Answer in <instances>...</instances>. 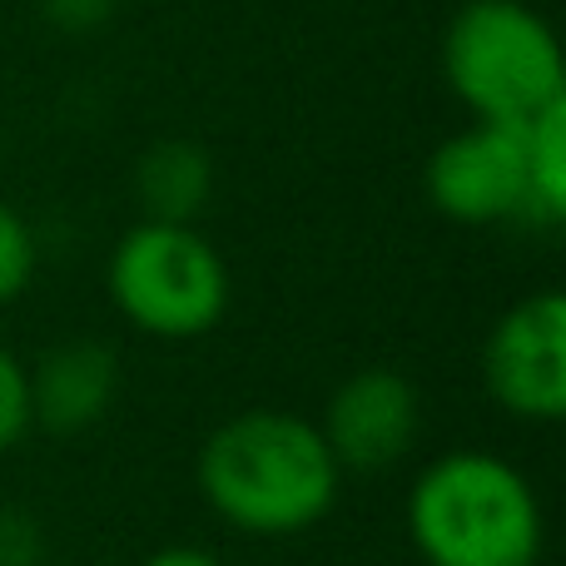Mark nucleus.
I'll list each match as a JSON object with an SVG mask.
<instances>
[{"instance_id":"13","label":"nucleus","mask_w":566,"mask_h":566,"mask_svg":"<svg viewBox=\"0 0 566 566\" xmlns=\"http://www.w3.org/2000/svg\"><path fill=\"white\" fill-rule=\"evenodd\" d=\"M0 566H45V527L25 507H0Z\"/></svg>"},{"instance_id":"6","label":"nucleus","mask_w":566,"mask_h":566,"mask_svg":"<svg viewBox=\"0 0 566 566\" xmlns=\"http://www.w3.org/2000/svg\"><path fill=\"white\" fill-rule=\"evenodd\" d=\"M428 199L452 224L527 219V129L472 119L428 159Z\"/></svg>"},{"instance_id":"12","label":"nucleus","mask_w":566,"mask_h":566,"mask_svg":"<svg viewBox=\"0 0 566 566\" xmlns=\"http://www.w3.org/2000/svg\"><path fill=\"white\" fill-rule=\"evenodd\" d=\"M30 432V378L25 363L0 343V452H10Z\"/></svg>"},{"instance_id":"17","label":"nucleus","mask_w":566,"mask_h":566,"mask_svg":"<svg viewBox=\"0 0 566 566\" xmlns=\"http://www.w3.org/2000/svg\"><path fill=\"white\" fill-rule=\"evenodd\" d=\"M45 566H50V562H45Z\"/></svg>"},{"instance_id":"10","label":"nucleus","mask_w":566,"mask_h":566,"mask_svg":"<svg viewBox=\"0 0 566 566\" xmlns=\"http://www.w3.org/2000/svg\"><path fill=\"white\" fill-rule=\"evenodd\" d=\"M527 219L562 224L566 219V99L527 119Z\"/></svg>"},{"instance_id":"9","label":"nucleus","mask_w":566,"mask_h":566,"mask_svg":"<svg viewBox=\"0 0 566 566\" xmlns=\"http://www.w3.org/2000/svg\"><path fill=\"white\" fill-rule=\"evenodd\" d=\"M135 189L139 205H145V219L195 224L205 214V205L214 199V159L195 139H159L139 159Z\"/></svg>"},{"instance_id":"11","label":"nucleus","mask_w":566,"mask_h":566,"mask_svg":"<svg viewBox=\"0 0 566 566\" xmlns=\"http://www.w3.org/2000/svg\"><path fill=\"white\" fill-rule=\"evenodd\" d=\"M35 264H40L35 229L25 224V214H15L10 205H0V308L15 303L20 293L30 289Z\"/></svg>"},{"instance_id":"2","label":"nucleus","mask_w":566,"mask_h":566,"mask_svg":"<svg viewBox=\"0 0 566 566\" xmlns=\"http://www.w3.org/2000/svg\"><path fill=\"white\" fill-rule=\"evenodd\" d=\"M408 537L428 566H537L547 512L522 468L497 452L458 448L418 472Z\"/></svg>"},{"instance_id":"4","label":"nucleus","mask_w":566,"mask_h":566,"mask_svg":"<svg viewBox=\"0 0 566 566\" xmlns=\"http://www.w3.org/2000/svg\"><path fill=\"white\" fill-rule=\"evenodd\" d=\"M109 303L149 338L189 343L229 313V264L195 224L145 219L109 249Z\"/></svg>"},{"instance_id":"16","label":"nucleus","mask_w":566,"mask_h":566,"mask_svg":"<svg viewBox=\"0 0 566 566\" xmlns=\"http://www.w3.org/2000/svg\"><path fill=\"white\" fill-rule=\"evenodd\" d=\"M0 165H6V139H0Z\"/></svg>"},{"instance_id":"1","label":"nucleus","mask_w":566,"mask_h":566,"mask_svg":"<svg viewBox=\"0 0 566 566\" xmlns=\"http://www.w3.org/2000/svg\"><path fill=\"white\" fill-rule=\"evenodd\" d=\"M199 497L249 537H298L338 502L343 468L318 422L283 408H249L219 422L195 462Z\"/></svg>"},{"instance_id":"8","label":"nucleus","mask_w":566,"mask_h":566,"mask_svg":"<svg viewBox=\"0 0 566 566\" xmlns=\"http://www.w3.org/2000/svg\"><path fill=\"white\" fill-rule=\"evenodd\" d=\"M30 378V428L45 432H85L115 408L119 398V358L95 338H75L40 353Z\"/></svg>"},{"instance_id":"14","label":"nucleus","mask_w":566,"mask_h":566,"mask_svg":"<svg viewBox=\"0 0 566 566\" xmlns=\"http://www.w3.org/2000/svg\"><path fill=\"white\" fill-rule=\"evenodd\" d=\"M119 0H40V15L65 35H90V30L109 25Z\"/></svg>"},{"instance_id":"15","label":"nucleus","mask_w":566,"mask_h":566,"mask_svg":"<svg viewBox=\"0 0 566 566\" xmlns=\"http://www.w3.org/2000/svg\"><path fill=\"white\" fill-rule=\"evenodd\" d=\"M139 566H224V562L205 547H159L155 557H145Z\"/></svg>"},{"instance_id":"7","label":"nucleus","mask_w":566,"mask_h":566,"mask_svg":"<svg viewBox=\"0 0 566 566\" xmlns=\"http://www.w3.org/2000/svg\"><path fill=\"white\" fill-rule=\"evenodd\" d=\"M343 472H388L422 432V398L398 368H358L338 382L318 422Z\"/></svg>"},{"instance_id":"5","label":"nucleus","mask_w":566,"mask_h":566,"mask_svg":"<svg viewBox=\"0 0 566 566\" xmlns=\"http://www.w3.org/2000/svg\"><path fill=\"white\" fill-rule=\"evenodd\" d=\"M482 382L522 422L566 418V298L557 289H537L502 313L482 343Z\"/></svg>"},{"instance_id":"3","label":"nucleus","mask_w":566,"mask_h":566,"mask_svg":"<svg viewBox=\"0 0 566 566\" xmlns=\"http://www.w3.org/2000/svg\"><path fill=\"white\" fill-rule=\"evenodd\" d=\"M442 75L478 119L527 125L566 99L557 30L522 0H468L442 35Z\"/></svg>"}]
</instances>
